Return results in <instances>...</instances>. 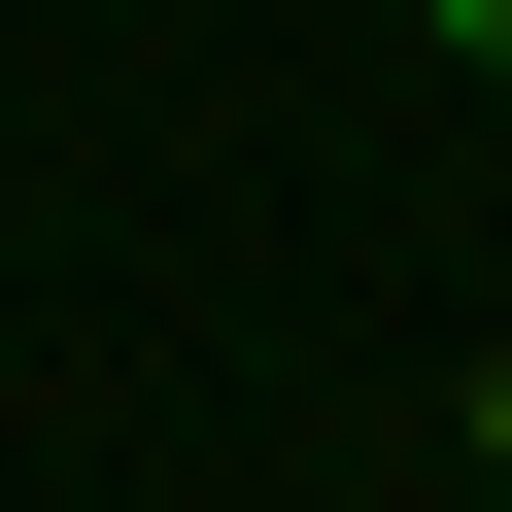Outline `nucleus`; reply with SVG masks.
Here are the masks:
<instances>
[{"label": "nucleus", "instance_id": "1", "mask_svg": "<svg viewBox=\"0 0 512 512\" xmlns=\"http://www.w3.org/2000/svg\"><path fill=\"white\" fill-rule=\"evenodd\" d=\"M444 35H478V69H512V0H444Z\"/></svg>", "mask_w": 512, "mask_h": 512}, {"label": "nucleus", "instance_id": "2", "mask_svg": "<svg viewBox=\"0 0 512 512\" xmlns=\"http://www.w3.org/2000/svg\"><path fill=\"white\" fill-rule=\"evenodd\" d=\"M478 444H512V342H478Z\"/></svg>", "mask_w": 512, "mask_h": 512}]
</instances>
